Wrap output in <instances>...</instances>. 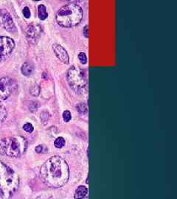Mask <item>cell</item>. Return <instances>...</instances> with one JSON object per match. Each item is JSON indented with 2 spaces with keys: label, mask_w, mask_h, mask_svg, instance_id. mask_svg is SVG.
<instances>
[{
  "label": "cell",
  "mask_w": 177,
  "mask_h": 199,
  "mask_svg": "<svg viewBox=\"0 0 177 199\" xmlns=\"http://www.w3.org/2000/svg\"><path fill=\"white\" fill-rule=\"evenodd\" d=\"M69 176V167L63 158L55 156L46 161L40 170L42 182L52 188L63 187L68 182Z\"/></svg>",
  "instance_id": "6da1fadb"
},
{
  "label": "cell",
  "mask_w": 177,
  "mask_h": 199,
  "mask_svg": "<svg viewBox=\"0 0 177 199\" xmlns=\"http://www.w3.org/2000/svg\"><path fill=\"white\" fill-rule=\"evenodd\" d=\"M19 178L13 169L0 162V196L9 199L18 190Z\"/></svg>",
  "instance_id": "7a4b0ae2"
},
{
  "label": "cell",
  "mask_w": 177,
  "mask_h": 199,
  "mask_svg": "<svg viewBox=\"0 0 177 199\" xmlns=\"http://www.w3.org/2000/svg\"><path fill=\"white\" fill-rule=\"evenodd\" d=\"M83 16V10L79 5L76 4H68L59 9L55 19L60 26L69 28L80 24Z\"/></svg>",
  "instance_id": "3957f363"
},
{
  "label": "cell",
  "mask_w": 177,
  "mask_h": 199,
  "mask_svg": "<svg viewBox=\"0 0 177 199\" xmlns=\"http://www.w3.org/2000/svg\"><path fill=\"white\" fill-rule=\"evenodd\" d=\"M28 142L24 137H7L0 140V153L10 157H19L26 150Z\"/></svg>",
  "instance_id": "277c9868"
},
{
  "label": "cell",
  "mask_w": 177,
  "mask_h": 199,
  "mask_svg": "<svg viewBox=\"0 0 177 199\" xmlns=\"http://www.w3.org/2000/svg\"><path fill=\"white\" fill-rule=\"evenodd\" d=\"M67 81L75 92L80 93L87 86V79L81 69L78 66H72L67 73Z\"/></svg>",
  "instance_id": "5b68a950"
},
{
  "label": "cell",
  "mask_w": 177,
  "mask_h": 199,
  "mask_svg": "<svg viewBox=\"0 0 177 199\" xmlns=\"http://www.w3.org/2000/svg\"><path fill=\"white\" fill-rule=\"evenodd\" d=\"M15 47V42L6 36L0 37V63L5 61L10 55Z\"/></svg>",
  "instance_id": "8992f818"
},
{
  "label": "cell",
  "mask_w": 177,
  "mask_h": 199,
  "mask_svg": "<svg viewBox=\"0 0 177 199\" xmlns=\"http://www.w3.org/2000/svg\"><path fill=\"white\" fill-rule=\"evenodd\" d=\"M16 87V83L8 77L0 79V101L5 100L12 94Z\"/></svg>",
  "instance_id": "52a82bcc"
},
{
  "label": "cell",
  "mask_w": 177,
  "mask_h": 199,
  "mask_svg": "<svg viewBox=\"0 0 177 199\" xmlns=\"http://www.w3.org/2000/svg\"><path fill=\"white\" fill-rule=\"evenodd\" d=\"M0 25L8 32H14L16 31V26L13 19L5 9L0 10Z\"/></svg>",
  "instance_id": "ba28073f"
},
{
  "label": "cell",
  "mask_w": 177,
  "mask_h": 199,
  "mask_svg": "<svg viewBox=\"0 0 177 199\" xmlns=\"http://www.w3.org/2000/svg\"><path fill=\"white\" fill-rule=\"evenodd\" d=\"M42 28L38 25H30L26 30L27 38L30 42H35L40 36Z\"/></svg>",
  "instance_id": "9c48e42d"
},
{
  "label": "cell",
  "mask_w": 177,
  "mask_h": 199,
  "mask_svg": "<svg viewBox=\"0 0 177 199\" xmlns=\"http://www.w3.org/2000/svg\"><path fill=\"white\" fill-rule=\"evenodd\" d=\"M52 49H53L54 53L55 54L57 58H58L61 62H63V64H69V55H68L67 52H66V49H65L64 48L62 47V46L59 44H54L53 46H52Z\"/></svg>",
  "instance_id": "30bf717a"
},
{
  "label": "cell",
  "mask_w": 177,
  "mask_h": 199,
  "mask_svg": "<svg viewBox=\"0 0 177 199\" xmlns=\"http://www.w3.org/2000/svg\"><path fill=\"white\" fill-rule=\"evenodd\" d=\"M88 193V189L84 186H79L75 190V199H83Z\"/></svg>",
  "instance_id": "8fae6325"
},
{
  "label": "cell",
  "mask_w": 177,
  "mask_h": 199,
  "mask_svg": "<svg viewBox=\"0 0 177 199\" xmlns=\"http://www.w3.org/2000/svg\"><path fill=\"white\" fill-rule=\"evenodd\" d=\"M38 16L41 20H44L47 18L48 13L47 12L46 7L44 4H39L38 6Z\"/></svg>",
  "instance_id": "7c38bea8"
},
{
  "label": "cell",
  "mask_w": 177,
  "mask_h": 199,
  "mask_svg": "<svg viewBox=\"0 0 177 199\" xmlns=\"http://www.w3.org/2000/svg\"><path fill=\"white\" fill-rule=\"evenodd\" d=\"M33 68L28 63H25L22 66V73L25 76H29L33 73Z\"/></svg>",
  "instance_id": "4fadbf2b"
},
{
  "label": "cell",
  "mask_w": 177,
  "mask_h": 199,
  "mask_svg": "<svg viewBox=\"0 0 177 199\" xmlns=\"http://www.w3.org/2000/svg\"><path fill=\"white\" fill-rule=\"evenodd\" d=\"M54 145L56 148H62L65 145V139L63 137H58L54 142Z\"/></svg>",
  "instance_id": "5bb4252c"
},
{
  "label": "cell",
  "mask_w": 177,
  "mask_h": 199,
  "mask_svg": "<svg viewBox=\"0 0 177 199\" xmlns=\"http://www.w3.org/2000/svg\"><path fill=\"white\" fill-rule=\"evenodd\" d=\"M71 118H72V115H71L70 111L66 110V111H65L63 113V119L66 123H68V122L70 121Z\"/></svg>",
  "instance_id": "9a60e30c"
},
{
  "label": "cell",
  "mask_w": 177,
  "mask_h": 199,
  "mask_svg": "<svg viewBox=\"0 0 177 199\" xmlns=\"http://www.w3.org/2000/svg\"><path fill=\"white\" fill-rule=\"evenodd\" d=\"M78 59H79V61H81V64H87V55H86V54L84 53V52H80V53L78 54Z\"/></svg>",
  "instance_id": "2e32d148"
},
{
  "label": "cell",
  "mask_w": 177,
  "mask_h": 199,
  "mask_svg": "<svg viewBox=\"0 0 177 199\" xmlns=\"http://www.w3.org/2000/svg\"><path fill=\"white\" fill-rule=\"evenodd\" d=\"M77 108H78V111L81 114H85V113L87 112V106H86L84 104H79V105L77 106Z\"/></svg>",
  "instance_id": "e0dca14e"
},
{
  "label": "cell",
  "mask_w": 177,
  "mask_h": 199,
  "mask_svg": "<svg viewBox=\"0 0 177 199\" xmlns=\"http://www.w3.org/2000/svg\"><path fill=\"white\" fill-rule=\"evenodd\" d=\"M23 129L25 131L28 133H32L33 131V129H33V126L30 123H26V124L24 125Z\"/></svg>",
  "instance_id": "ac0fdd59"
},
{
  "label": "cell",
  "mask_w": 177,
  "mask_h": 199,
  "mask_svg": "<svg viewBox=\"0 0 177 199\" xmlns=\"http://www.w3.org/2000/svg\"><path fill=\"white\" fill-rule=\"evenodd\" d=\"M6 110L4 107L1 106L0 107V121H3L4 119L6 117Z\"/></svg>",
  "instance_id": "d6986e66"
},
{
  "label": "cell",
  "mask_w": 177,
  "mask_h": 199,
  "mask_svg": "<svg viewBox=\"0 0 177 199\" xmlns=\"http://www.w3.org/2000/svg\"><path fill=\"white\" fill-rule=\"evenodd\" d=\"M22 13H23V15L24 16H25L26 19H29L30 17V9L28 7H25V8L23 9V11H22Z\"/></svg>",
  "instance_id": "ffe728a7"
},
{
  "label": "cell",
  "mask_w": 177,
  "mask_h": 199,
  "mask_svg": "<svg viewBox=\"0 0 177 199\" xmlns=\"http://www.w3.org/2000/svg\"><path fill=\"white\" fill-rule=\"evenodd\" d=\"M30 92H31V94H33V95H34V96L39 95V86H36L33 87V88L31 89V90H30Z\"/></svg>",
  "instance_id": "44dd1931"
},
{
  "label": "cell",
  "mask_w": 177,
  "mask_h": 199,
  "mask_svg": "<svg viewBox=\"0 0 177 199\" xmlns=\"http://www.w3.org/2000/svg\"><path fill=\"white\" fill-rule=\"evenodd\" d=\"M35 150H36V153H41V152L42 151V145H38L37 147H36Z\"/></svg>",
  "instance_id": "7402d4cb"
},
{
  "label": "cell",
  "mask_w": 177,
  "mask_h": 199,
  "mask_svg": "<svg viewBox=\"0 0 177 199\" xmlns=\"http://www.w3.org/2000/svg\"><path fill=\"white\" fill-rule=\"evenodd\" d=\"M84 35H85L86 37H88V34H89V31H88V26H86L85 28H84Z\"/></svg>",
  "instance_id": "603a6c76"
}]
</instances>
